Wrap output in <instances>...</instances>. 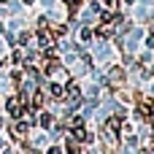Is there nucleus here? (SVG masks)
Returning <instances> with one entry per match:
<instances>
[{
  "mask_svg": "<svg viewBox=\"0 0 154 154\" xmlns=\"http://www.w3.org/2000/svg\"><path fill=\"white\" fill-rule=\"evenodd\" d=\"M130 97H133V92H130V89H119V100H122V103H133Z\"/></svg>",
  "mask_w": 154,
  "mask_h": 154,
  "instance_id": "nucleus-6",
  "label": "nucleus"
},
{
  "mask_svg": "<svg viewBox=\"0 0 154 154\" xmlns=\"http://www.w3.org/2000/svg\"><path fill=\"white\" fill-rule=\"evenodd\" d=\"M51 122H54V119H51L49 114H43V116H41V125H43V127H51Z\"/></svg>",
  "mask_w": 154,
  "mask_h": 154,
  "instance_id": "nucleus-7",
  "label": "nucleus"
},
{
  "mask_svg": "<svg viewBox=\"0 0 154 154\" xmlns=\"http://www.w3.org/2000/svg\"><path fill=\"white\" fill-rule=\"evenodd\" d=\"M79 97H81V92H79L76 87H68V100H73V103H79Z\"/></svg>",
  "mask_w": 154,
  "mask_h": 154,
  "instance_id": "nucleus-4",
  "label": "nucleus"
},
{
  "mask_svg": "<svg viewBox=\"0 0 154 154\" xmlns=\"http://www.w3.org/2000/svg\"><path fill=\"white\" fill-rule=\"evenodd\" d=\"M11 133H14V138H19V141H22V138H24V133H27V125H24V122H14V125H11Z\"/></svg>",
  "mask_w": 154,
  "mask_h": 154,
  "instance_id": "nucleus-2",
  "label": "nucleus"
},
{
  "mask_svg": "<svg viewBox=\"0 0 154 154\" xmlns=\"http://www.w3.org/2000/svg\"><path fill=\"white\" fill-rule=\"evenodd\" d=\"M8 114H11L14 119H19V116H22V97H16V95H14V97H8Z\"/></svg>",
  "mask_w": 154,
  "mask_h": 154,
  "instance_id": "nucleus-1",
  "label": "nucleus"
},
{
  "mask_svg": "<svg viewBox=\"0 0 154 154\" xmlns=\"http://www.w3.org/2000/svg\"><path fill=\"white\" fill-rule=\"evenodd\" d=\"M122 81H125V70L122 68H114L111 70V87H119Z\"/></svg>",
  "mask_w": 154,
  "mask_h": 154,
  "instance_id": "nucleus-3",
  "label": "nucleus"
},
{
  "mask_svg": "<svg viewBox=\"0 0 154 154\" xmlns=\"http://www.w3.org/2000/svg\"><path fill=\"white\" fill-rule=\"evenodd\" d=\"M32 108H43V92H35L32 95Z\"/></svg>",
  "mask_w": 154,
  "mask_h": 154,
  "instance_id": "nucleus-5",
  "label": "nucleus"
}]
</instances>
